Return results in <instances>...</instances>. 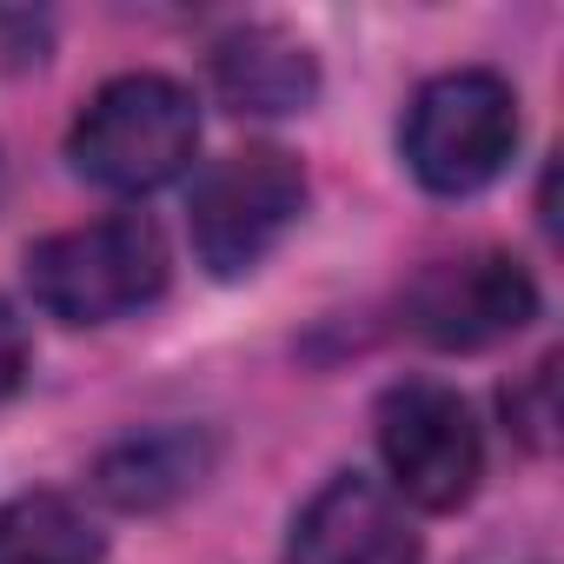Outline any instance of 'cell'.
Listing matches in <instances>:
<instances>
[{
  "label": "cell",
  "mask_w": 564,
  "mask_h": 564,
  "mask_svg": "<svg viewBox=\"0 0 564 564\" xmlns=\"http://www.w3.org/2000/svg\"><path fill=\"white\" fill-rule=\"evenodd\" d=\"M173 252L147 213H107L28 246V293L61 326H113L166 300Z\"/></svg>",
  "instance_id": "6da1fadb"
},
{
  "label": "cell",
  "mask_w": 564,
  "mask_h": 564,
  "mask_svg": "<svg viewBox=\"0 0 564 564\" xmlns=\"http://www.w3.org/2000/svg\"><path fill=\"white\" fill-rule=\"evenodd\" d=\"M199 153V100L166 74L107 80L67 127V166L100 193H153Z\"/></svg>",
  "instance_id": "7a4b0ae2"
},
{
  "label": "cell",
  "mask_w": 564,
  "mask_h": 564,
  "mask_svg": "<svg viewBox=\"0 0 564 564\" xmlns=\"http://www.w3.org/2000/svg\"><path fill=\"white\" fill-rule=\"evenodd\" d=\"M518 87L491 67H452V74H432L405 120H399V153H405V173L438 193V199H465V193H485L511 153H518Z\"/></svg>",
  "instance_id": "3957f363"
},
{
  "label": "cell",
  "mask_w": 564,
  "mask_h": 564,
  "mask_svg": "<svg viewBox=\"0 0 564 564\" xmlns=\"http://www.w3.org/2000/svg\"><path fill=\"white\" fill-rule=\"evenodd\" d=\"M306 213V166L286 147H239L193 180L186 232L213 279L259 272Z\"/></svg>",
  "instance_id": "277c9868"
},
{
  "label": "cell",
  "mask_w": 564,
  "mask_h": 564,
  "mask_svg": "<svg viewBox=\"0 0 564 564\" xmlns=\"http://www.w3.org/2000/svg\"><path fill=\"white\" fill-rule=\"evenodd\" d=\"M379 458L399 505L465 511L485 478V432L471 405L438 379H399L379 399Z\"/></svg>",
  "instance_id": "5b68a950"
},
{
  "label": "cell",
  "mask_w": 564,
  "mask_h": 564,
  "mask_svg": "<svg viewBox=\"0 0 564 564\" xmlns=\"http://www.w3.org/2000/svg\"><path fill=\"white\" fill-rule=\"evenodd\" d=\"M538 319V279L511 252H458L412 279L405 326L438 352H485Z\"/></svg>",
  "instance_id": "8992f818"
},
{
  "label": "cell",
  "mask_w": 564,
  "mask_h": 564,
  "mask_svg": "<svg viewBox=\"0 0 564 564\" xmlns=\"http://www.w3.org/2000/svg\"><path fill=\"white\" fill-rule=\"evenodd\" d=\"M286 564H419V531L379 478L339 471L293 518Z\"/></svg>",
  "instance_id": "52a82bcc"
},
{
  "label": "cell",
  "mask_w": 564,
  "mask_h": 564,
  "mask_svg": "<svg viewBox=\"0 0 564 564\" xmlns=\"http://www.w3.org/2000/svg\"><path fill=\"white\" fill-rule=\"evenodd\" d=\"M206 80L226 100V113H252V120H286L319 100L313 47L272 21H246V28L219 34L206 54Z\"/></svg>",
  "instance_id": "ba28073f"
},
{
  "label": "cell",
  "mask_w": 564,
  "mask_h": 564,
  "mask_svg": "<svg viewBox=\"0 0 564 564\" xmlns=\"http://www.w3.org/2000/svg\"><path fill=\"white\" fill-rule=\"evenodd\" d=\"M219 465V432L213 425H147L113 438L94 458V491L113 511H166L193 498Z\"/></svg>",
  "instance_id": "9c48e42d"
},
{
  "label": "cell",
  "mask_w": 564,
  "mask_h": 564,
  "mask_svg": "<svg viewBox=\"0 0 564 564\" xmlns=\"http://www.w3.org/2000/svg\"><path fill=\"white\" fill-rule=\"evenodd\" d=\"M107 538L61 491H21L0 505V564H100Z\"/></svg>",
  "instance_id": "30bf717a"
},
{
  "label": "cell",
  "mask_w": 564,
  "mask_h": 564,
  "mask_svg": "<svg viewBox=\"0 0 564 564\" xmlns=\"http://www.w3.org/2000/svg\"><path fill=\"white\" fill-rule=\"evenodd\" d=\"M551 379H557V359H538L531 379H524L518 392H505V419L518 425V438H524L531 452L551 445Z\"/></svg>",
  "instance_id": "8fae6325"
},
{
  "label": "cell",
  "mask_w": 564,
  "mask_h": 564,
  "mask_svg": "<svg viewBox=\"0 0 564 564\" xmlns=\"http://www.w3.org/2000/svg\"><path fill=\"white\" fill-rule=\"evenodd\" d=\"M21 379H28V326H21V313L8 300H0V405L21 392Z\"/></svg>",
  "instance_id": "7c38bea8"
}]
</instances>
